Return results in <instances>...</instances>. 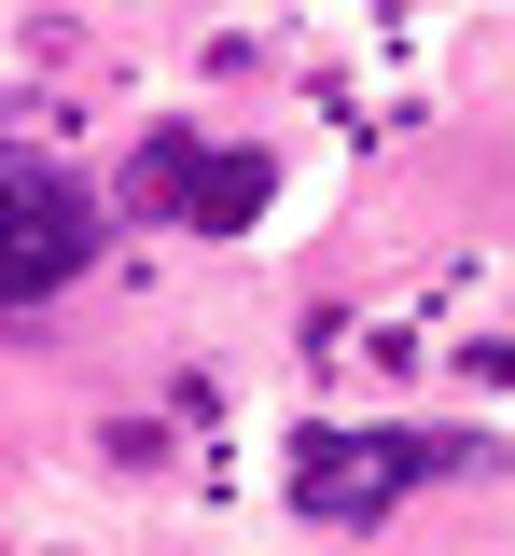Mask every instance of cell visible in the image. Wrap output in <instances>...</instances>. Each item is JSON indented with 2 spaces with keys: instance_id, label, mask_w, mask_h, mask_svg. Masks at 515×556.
I'll return each instance as SVG.
<instances>
[{
  "instance_id": "obj_1",
  "label": "cell",
  "mask_w": 515,
  "mask_h": 556,
  "mask_svg": "<svg viewBox=\"0 0 515 556\" xmlns=\"http://www.w3.org/2000/svg\"><path fill=\"white\" fill-rule=\"evenodd\" d=\"M265 195H279V167L251 153V139H196L167 126L126 153V208L140 223H196V237H237V223H265Z\"/></svg>"
},
{
  "instance_id": "obj_2",
  "label": "cell",
  "mask_w": 515,
  "mask_h": 556,
  "mask_svg": "<svg viewBox=\"0 0 515 556\" xmlns=\"http://www.w3.org/2000/svg\"><path fill=\"white\" fill-rule=\"evenodd\" d=\"M84 251H98V195L56 153L0 139V306H42L56 278H84Z\"/></svg>"
},
{
  "instance_id": "obj_3",
  "label": "cell",
  "mask_w": 515,
  "mask_h": 556,
  "mask_svg": "<svg viewBox=\"0 0 515 556\" xmlns=\"http://www.w3.org/2000/svg\"><path fill=\"white\" fill-rule=\"evenodd\" d=\"M418 473H445V431H306L293 445V501L306 515H376Z\"/></svg>"
}]
</instances>
